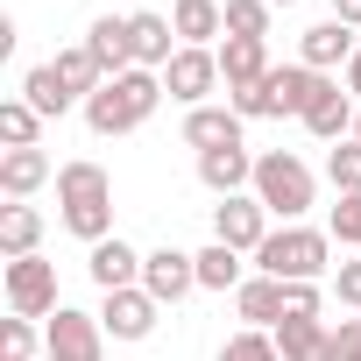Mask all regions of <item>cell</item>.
Returning a JSON list of instances; mask_svg holds the SVG:
<instances>
[{
  "instance_id": "1",
  "label": "cell",
  "mask_w": 361,
  "mask_h": 361,
  "mask_svg": "<svg viewBox=\"0 0 361 361\" xmlns=\"http://www.w3.org/2000/svg\"><path fill=\"white\" fill-rule=\"evenodd\" d=\"M57 220H64V234H78L85 248H99V241H114V177L99 170V163H57Z\"/></svg>"
},
{
  "instance_id": "2",
  "label": "cell",
  "mask_w": 361,
  "mask_h": 361,
  "mask_svg": "<svg viewBox=\"0 0 361 361\" xmlns=\"http://www.w3.org/2000/svg\"><path fill=\"white\" fill-rule=\"evenodd\" d=\"M156 106H163V71H121V78H106L78 114H85V128H92L99 142H114V135H135Z\"/></svg>"
},
{
  "instance_id": "3",
  "label": "cell",
  "mask_w": 361,
  "mask_h": 361,
  "mask_svg": "<svg viewBox=\"0 0 361 361\" xmlns=\"http://www.w3.org/2000/svg\"><path fill=\"white\" fill-rule=\"evenodd\" d=\"M255 276H276V283H319V276H333V234L305 227V220L276 227L255 248Z\"/></svg>"
},
{
  "instance_id": "4",
  "label": "cell",
  "mask_w": 361,
  "mask_h": 361,
  "mask_svg": "<svg viewBox=\"0 0 361 361\" xmlns=\"http://www.w3.org/2000/svg\"><path fill=\"white\" fill-rule=\"evenodd\" d=\"M255 199L269 206V220H305L312 206H319V177H312V163L305 156H290V149H269V156H255Z\"/></svg>"
},
{
  "instance_id": "5",
  "label": "cell",
  "mask_w": 361,
  "mask_h": 361,
  "mask_svg": "<svg viewBox=\"0 0 361 361\" xmlns=\"http://www.w3.org/2000/svg\"><path fill=\"white\" fill-rule=\"evenodd\" d=\"M0 290H8V312L15 319H50L64 298H57V262L43 255H22V262H0Z\"/></svg>"
},
{
  "instance_id": "6",
  "label": "cell",
  "mask_w": 361,
  "mask_h": 361,
  "mask_svg": "<svg viewBox=\"0 0 361 361\" xmlns=\"http://www.w3.org/2000/svg\"><path fill=\"white\" fill-rule=\"evenodd\" d=\"M43 354H50V361H106V326H99V312L57 305V312L43 319Z\"/></svg>"
},
{
  "instance_id": "7",
  "label": "cell",
  "mask_w": 361,
  "mask_h": 361,
  "mask_svg": "<svg viewBox=\"0 0 361 361\" xmlns=\"http://www.w3.org/2000/svg\"><path fill=\"white\" fill-rule=\"evenodd\" d=\"M269 234H276V227H269V206H262L255 192H241V199H220V206H213V241H227L234 255H255Z\"/></svg>"
},
{
  "instance_id": "8",
  "label": "cell",
  "mask_w": 361,
  "mask_h": 361,
  "mask_svg": "<svg viewBox=\"0 0 361 361\" xmlns=\"http://www.w3.org/2000/svg\"><path fill=\"white\" fill-rule=\"evenodd\" d=\"M142 290L170 312V305H185L192 290H199V255H185V248H149L142 255Z\"/></svg>"
},
{
  "instance_id": "9",
  "label": "cell",
  "mask_w": 361,
  "mask_h": 361,
  "mask_svg": "<svg viewBox=\"0 0 361 361\" xmlns=\"http://www.w3.org/2000/svg\"><path fill=\"white\" fill-rule=\"evenodd\" d=\"M213 85H220V50H192V43H185V50L163 64V92L185 106V114H192V106H206V92H213Z\"/></svg>"
},
{
  "instance_id": "10",
  "label": "cell",
  "mask_w": 361,
  "mask_h": 361,
  "mask_svg": "<svg viewBox=\"0 0 361 361\" xmlns=\"http://www.w3.org/2000/svg\"><path fill=\"white\" fill-rule=\"evenodd\" d=\"M319 85H326V71H312V64H276L269 78H262V106H269V121H305V106L319 99Z\"/></svg>"
},
{
  "instance_id": "11",
  "label": "cell",
  "mask_w": 361,
  "mask_h": 361,
  "mask_svg": "<svg viewBox=\"0 0 361 361\" xmlns=\"http://www.w3.org/2000/svg\"><path fill=\"white\" fill-rule=\"evenodd\" d=\"M354 121H361V99H354L340 78H326L319 99L305 106V135H312V142H354Z\"/></svg>"
},
{
  "instance_id": "12",
  "label": "cell",
  "mask_w": 361,
  "mask_h": 361,
  "mask_svg": "<svg viewBox=\"0 0 361 361\" xmlns=\"http://www.w3.org/2000/svg\"><path fill=\"white\" fill-rule=\"evenodd\" d=\"M156 319H163V305L135 283V290H106V305H99V326H106V340H149L156 333Z\"/></svg>"
},
{
  "instance_id": "13",
  "label": "cell",
  "mask_w": 361,
  "mask_h": 361,
  "mask_svg": "<svg viewBox=\"0 0 361 361\" xmlns=\"http://www.w3.org/2000/svg\"><path fill=\"white\" fill-rule=\"evenodd\" d=\"M354 50H361V43H354V29H347V22H333V15H326V22H312V29L298 36V64H312V71H326V78H333V71H347V64H354Z\"/></svg>"
},
{
  "instance_id": "14",
  "label": "cell",
  "mask_w": 361,
  "mask_h": 361,
  "mask_svg": "<svg viewBox=\"0 0 361 361\" xmlns=\"http://www.w3.org/2000/svg\"><path fill=\"white\" fill-rule=\"evenodd\" d=\"M185 149H199V156H206V149H248V121H241L234 106H213V99H206V106L185 114Z\"/></svg>"
},
{
  "instance_id": "15",
  "label": "cell",
  "mask_w": 361,
  "mask_h": 361,
  "mask_svg": "<svg viewBox=\"0 0 361 361\" xmlns=\"http://www.w3.org/2000/svg\"><path fill=\"white\" fill-rule=\"evenodd\" d=\"M199 185H206L213 199L255 192V156H248V149H206V156H199Z\"/></svg>"
},
{
  "instance_id": "16",
  "label": "cell",
  "mask_w": 361,
  "mask_h": 361,
  "mask_svg": "<svg viewBox=\"0 0 361 361\" xmlns=\"http://www.w3.org/2000/svg\"><path fill=\"white\" fill-rule=\"evenodd\" d=\"M50 177H57L50 149H0V192H8V206L15 199H36Z\"/></svg>"
},
{
  "instance_id": "17",
  "label": "cell",
  "mask_w": 361,
  "mask_h": 361,
  "mask_svg": "<svg viewBox=\"0 0 361 361\" xmlns=\"http://www.w3.org/2000/svg\"><path fill=\"white\" fill-rule=\"evenodd\" d=\"M128 43H135V71H163L177 50H185V43H177V29H170V15H128Z\"/></svg>"
},
{
  "instance_id": "18",
  "label": "cell",
  "mask_w": 361,
  "mask_h": 361,
  "mask_svg": "<svg viewBox=\"0 0 361 361\" xmlns=\"http://www.w3.org/2000/svg\"><path fill=\"white\" fill-rule=\"evenodd\" d=\"M170 29L177 43L213 50V36H227V0H170Z\"/></svg>"
},
{
  "instance_id": "19",
  "label": "cell",
  "mask_w": 361,
  "mask_h": 361,
  "mask_svg": "<svg viewBox=\"0 0 361 361\" xmlns=\"http://www.w3.org/2000/svg\"><path fill=\"white\" fill-rule=\"evenodd\" d=\"M276 64H269V43H248V36H227L220 43V85L227 92H248V85H262Z\"/></svg>"
},
{
  "instance_id": "20",
  "label": "cell",
  "mask_w": 361,
  "mask_h": 361,
  "mask_svg": "<svg viewBox=\"0 0 361 361\" xmlns=\"http://www.w3.org/2000/svg\"><path fill=\"white\" fill-rule=\"evenodd\" d=\"M85 269H92L99 290H135V283H142V248H128V241L114 234V241L85 248Z\"/></svg>"
},
{
  "instance_id": "21",
  "label": "cell",
  "mask_w": 361,
  "mask_h": 361,
  "mask_svg": "<svg viewBox=\"0 0 361 361\" xmlns=\"http://www.w3.org/2000/svg\"><path fill=\"white\" fill-rule=\"evenodd\" d=\"M85 50H92V64H99L106 78L135 71V43H128V15H99V22L85 29Z\"/></svg>"
},
{
  "instance_id": "22",
  "label": "cell",
  "mask_w": 361,
  "mask_h": 361,
  "mask_svg": "<svg viewBox=\"0 0 361 361\" xmlns=\"http://www.w3.org/2000/svg\"><path fill=\"white\" fill-rule=\"evenodd\" d=\"M276 354H283V361H340L326 319H283V326H276Z\"/></svg>"
},
{
  "instance_id": "23",
  "label": "cell",
  "mask_w": 361,
  "mask_h": 361,
  "mask_svg": "<svg viewBox=\"0 0 361 361\" xmlns=\"http://www.w3.org/2000/svg\"><path fill=\"white\" fill-rule=\"evenodd\" d=\"M234 312H241L255 333H276V326H283V283H276V276H248V283L234 290Z\"/></svg>"
},
{
  "instance_id": "24",
  "label": "cell",
  "mask_w": 361,
  "mask_h": 361,
  "mask_svg": "<svg viewBox=\"0 0 361 361\" xmlns=\"http://www.w3.org/2000/svg\"><path fill=\"white\" fill-rule=\"evenodd\" d=\"M36 248H43V213H36L29 199L0 206V255H8V262H22V255H36Z\"/></svg>"
},
{
  "instance_id": "25",
  "label": "cell",
  "mask_w": 361,
  "mask_h": 361,
  "mask_svg": "<svg viewBox=\"0 0 361 361\" xmlns=\"http://www.w3.org/2000/svg\"><path fill=\"white\" fill-rule=\"evenodd\" d=\"M22 99H29L43 121H64V114L78 106V99H71V85L57 78V64H29V71H22Z\"/></svg>"
},
{
  "instance_id": "26",
  "label": "cell",
  "mask_w": 361,
  "mask_h": 361,
  "mask_svg": "<svg viewBox=\"0 0 361 361\" xmlns=\"http://www.w3.org/2000/svg\"><path fill=\"white\" fill-rule=\"evenodd\" d=\"M241 283H248L241 255H234L227 241H206V248H199V290H220V298H227V290H241Z\"/></svg>"
},
{
  "instance_id": "27",
  "label": "cell",
  "mask_w": 361,
  "mask_h": 361,
  "mask_svg": "<svg viewBox=\"0 0 361 361\" xmlns=\"http://www.w3.org/2000/svg\"><path fill=\"white\" fill-rule=\"evenodd\" d=\"M50 64H57V78L71 85V99H78V106H85V99H92V92L106 85V71L92 64V50H85V43H71V50H57Z\"/></svg>"
},
{
  "instance_id": "28",
  "label": "cell",
  "mask_w": 361,
  "mask_h": 361,
  "mask_svg": "<svg viewBox=\"0 0 361 361\" xmlns=\"http://www.w3.org/2000/svg\"><path fill=\"white\" fill-rule=\"evenodd\" d=\"M0 142L8 149H43V114L29 99H0Z\"/></svg>"
},
{
  "instance_id": "29",
  "label": "cell",
  "mask_w": 361,
  "mask_h": 361,
  "mask_svg": "<svg viewBox=\"0 0 361 361\" xmlns=\"http://www.w3.org/2000/svg\"><path fill=\"white\" fill-rule=\"evenodd\" d=\"M326 185L340 199H361V142H333L326 149Z\"/></svg>"
},
{
  "instance_id": "30",
  "label": "cell",
  "mask_w": 361,
  "mask_h": 361,
  "mask_svg": "<svg viewBox=\"0 0 361 361\" xmlns=\"http://www.w3.org/2000/svg\"><path fill=\"white\" fill-rule=\"evenodd\" d=\"M213 361H283V354H276V333L241 326V333H227V340H220V354H213Z\"/></svg>"
},
{
  "instance_id": "31",
  "label": "cell",
  "mask_w": 361,
  "mask_h": 361,
  "mask_svg": "<svg viewBox=\"0 0 361 361\" xmlns=\"http://www.w3.org/2000/svg\"><path fill=\"white\" fill-rule=\"evenodd\" d=\"M269 0H227V36H248V43H269Z\"/></svg>"
},
{
  "instance_id": "32",
  "label": "cell",
  "mask_w": 361,
  "mask_h": 361,
  "mask_svg": "<svg viewBox=\"0 0 361 361\" xmlns=\"http://www.w3.org/2000/svg\"><path fill=\"white\" fill-rule=\"evenodd\" d=\"M36 340H43L36 319H15V312L0 319V347H8V361H36Z\"/></svg>"
},
{
  "instance_id": "33",
  "label": "cell",
  "mask_w": 361,
  "mask_h": 361,
  "mask_svg": "<svg viewBox=\"0 0 361 361\" xmlns=\"http://www.w3.org/2000/svg\"><path fill=\"white\" fill-rule=\"evenodd\" d=\"M326 234H333L340 248H361V199H340V206L326 213Z\"/></svg>"
},
{
  "instance_id": "34",
  "label": "cell",
  "mask_w": 361,
  "mask_h": 361,
  "mask_svg": "<svg viewBox=\"0 0 361 361\" xmlns=\"http://www.w3.org/2000/svg\"><path fill=\"white\" fill-rule=\"evenodd\" d=\"M319 305H326L319 283H283V319H319Z\"/></svg>"
},
{
  "instance_id": "35",
  "label": "cell",
  "mask_w": 361,
  "mask_h": 361,
  "mask_svg": "<svg viewBox=\"0 0 361 361\" xmlns=\"http://www.w3.org/2000/svg\"><path fill=\"white\" fill-rule=\"evenodd\" d=\"M333 298H340L347 312H361V262H340V269H333Z\"/></svg>"
},
{
  "instance_id": "36",
  "label": "cell",
  "mask_w": 361,
  "mask_h": 361,
  "mask_svg": "<svg viewBox=\"0 0 361 361\" xmlns=\"http://www.w3.org/2000/svg\"><path fill=\"white\" fill-rule=\"evenodd\" d=\"M333 347H340V361H361V319H340L333 326Z\"/></svg>"
},
{
  "instance_id": "37",
  "label": "cell",
  "mask_w": 361,
  "mask_h": 361,
  "mask_svg": "<svg viewBox=\"0 0 361 361\" xmlns=\"http://www.w3.org/2000/svg\"><path fill=\"white\" fill-rule=\"evenodd\" d=\"M333 22H347V29H361V0H333Z\"/></svg>"
},
{
  "instance_id": "38",
  "label": "cell",
  "mask_w": 361,
  "mask_h": 361,
  "mask_svg": "<svg viewBox=\"0 0 361 361\" xmlns=\"http://www.w3.org/2000/svg\"><path fill=\"white\" fill-rule=\"evenodd\" d=\"M340 85H347V92L361 99V50H354V64H347V78H340Z\"/></svg>"
},
{
  "instance_id": "39",
  "label": "cell",
  "mask_w": 361,
  "mask_h": 361,
  "mask_svg": "<svg viewBox=\"0 0 361 361\" xmlns=\"http://www.w3.org/2000/svg\"><path fill=\"white\" fill-rule=\"evenodd\" d=\"M269 8H298V0H269Z\"/></svg>"
},
{
  "instance_id": "40",
  "label": "cell",
  "mask_w": 361,
  "mask_h": 361,
  "mask_svg": "<svg viewBox=\"0 0 361 361\" xmlns=\"http://www.w3.org/2000/svg\"><path fill=\"white\" fill-rule=\"evenodd\" d=\"M354 142H361V121H354Z\"/></svg>"
}]
</instances>
